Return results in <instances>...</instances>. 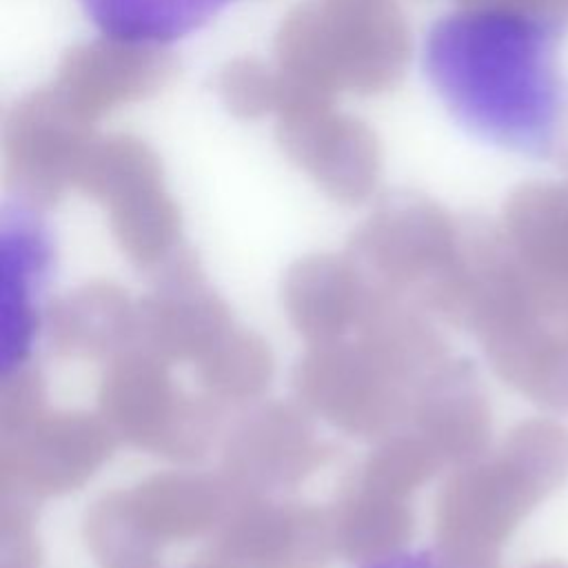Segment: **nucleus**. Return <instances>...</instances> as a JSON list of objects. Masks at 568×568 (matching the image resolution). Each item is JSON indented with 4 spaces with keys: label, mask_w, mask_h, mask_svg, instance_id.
Masks as SVG:
<instances>
[{
    "label": "nucleus",
    "mask_w": 568,
    "mask_h": 568,
    "mask_svg": "<svg viewBox=\"0 0 568 568\" xmlns=\"http://www.w3.org/2000/svg\"><path fill=\"white\" fill-rule=\"evenodd\" d=\"M335 552L348 561L375 564L402 550L413 532L408 499L353 484L328 510Z\"/></svg>",
    "instance_id": "f8f14e48"
},
{
    "label": "nucleus",
    "mask_w": 568,
    "mask_h": 568,
    "mask_svg": "<svg viewBox=\"0 0 568 568\" xmlns=\"http://www.w3.org/2000/svg\"><path fill=\"white\" fill-rule=\"evenodd\" d=\"M0 568H38L31 499L4 495L0 506Z\"/></svg>",
    "instance_id": "f3484780"
},
{
    "label": "nucleus",
    "mask_w": 568,
    "mask_h": 568,
    "mask_svg": "<svg viewBox=\"0 0 568 568\" xmlns=\"http://www.w3.org/2000/svg\"><path fill=\"white\" fill-rule=\"evenodd\" d=\"M331 448L308 417L288 404H266L242 417L224 439L226 481L244 495H268L304 481Z\"/></svg>",
    "instance_id": "423d86ee"
},
{
    "label": "nucleus",
    "mask_w": 568,
    "mask_h": 568,
    "mask_svg": "<svg viewBox=\"0 0 568 568\" xmlns=\"http://www.w3.org/2000/svg\"><path fill=\"white\" fill-rule=\"evenodd\" d=\"M235 495L224 475L202 473H162L122 490L131 517L158 548L215 532Z\"/></svg>",
    "instance_id": "1a4fd4ad"
},
{
    "label": "nucleus",
    "mask_w": 568,
    "mask_h": 568,
    "mask_svg": "<svg viewBox=\"0 0 568 568\" xmlns=\"http://www.w3.org/2000/svg\"><path fill=\"white\" fill-rule=\"evenodd\" d=\"M566 24L519 4H468L433 20L422 71L453 122L473 140L548 160L568 118Z\"/></svg>",
    "instance_id": "f257e3e1"
},
{
    "label": "nucleus",
    "mask_w": 568,
    "mask_h": 568,
    "mask_svg": "<svg viewBox=\"0 0 568 568\" xmlns=\"http://www.w3.org/2000/svg\"><path fill=\"white\" fill-rule=\"evenodd\" d=\"M186 568H237V566H233V564H229L220 557H213L209 561H200V564H193V566H186Z\"/></svg>",
    "instance_id": "aec40b11"
},
{
    "label": "nucleus",
    "mask_w": 568,
    "mask_h": 568,
    "mask_svg": "<svg viewBox=\"0 0 568 568\" xmlns=\"http://www.w3.org/2000/svg\"><path fill=\"white\" fill-rule=\"evenodd\" d=\"M231 313L191 262L171 266L138 302V339L164 362L197 364L229 331Z\"/></svg>",
    "instance_id": "0eeeda50"
},
{
    "label": "nucleus",
    "mask_w": 568,
    "mask_h": 568,
    "mask_svg": "<svg viewBox=\"0 0 568 568\" xmlns=\"http://www.w3.org/2000/svg\"><path fill=\"white\" fill-rule=\"evenodd\" d=\"M51 264V237L27 202L2 213L0 222V362L2 375L22 366L38 326L36 295Z\"/></svg>",
    "instance_id": "6e6552de"
},
{
    "label": "nucleus",
    "mask_w": 568,
    "mask_h": 568,
    "mask_svg": "<svg viewBox=\"0 0 568 568\" xmlns=\"http://www.w3.org/2000/svg\"><path fill=\"white\" fill-rule=\"evenodd\" d=\"M422 382L359 335L313 344L293 373L311 413L348 435L382 439L408 422Z\"/></svg>",
    "instance_id": "f03ea898"
},
{
    "label": "nucleus",
    "mask_w": 568,
    "mask_h": 568,
    "mask_svg": "<svg viewBox=\"0 0 568 568\" xmlns=\"http://www.w3.org/2000/svg\"><path fill=\"white\" fill-rule=\"evenodd\" d=\"M215 557L237 568H324L335 552L328 510L237 493L215 528Z\"/></svg>",
    "instance_id": "39448f33"
},
{
    "label": "nucleus",
    "mask_w": 568,
    "mask_h": 568,
    "mask_svg": "<svg viewBox=\"0 0 568 568\" xmlns=\"http://www.w3.org/2000/svg\"><path fill=\"white\" fill-rule=\"evenodd\" d=\"M47 339L62 357H115L135 346L138 304L115 284H87L51 304Z\"/></svg>",
    "instance_id": "9b49d317"
},
{
    "label": "nucleus",
    "mask_w": 568,
    "mask_h": 568,
    "mask_svg": "<svg viewBox=\"0 0 568 568\" xmlns=\"http://www.w3.org/2000/svg\"><path fill=\"white\" fill-rule=\"evenodd\" d=\"M195 375L213 399H251L271 382L273 357L268 344L235 326L195 364Z\"/></svg>",
    "instance_id": "4468645a"
},
{
    "label": "nucleus",
    "mask_w": 568,
    "mask_h": 568,
    "mask_svg": "<svg viewBox=\"0 0 568 568\" xmlns=\"http://www.w3.org/2000/svg\"><path fill=\"white\" fill-rule=\"evenodd\" d=\"M439 455L413 430L390 433L371 453L357 473V481L375 490L408 499L435 470Z\"/></svg>",
    "instance_id": "dca6fc26"
},
{
    "label": "nucleus",
    "mask_w": 568,
    "mask_h": 568,
    "mask_svg": "<svg viewBox=\"0 0 568 568\" xmlns=\"http://www.w3.org/2000/svg\"><path fill=\"white\" fill-rule=\"evenodd\" d=\"M375 282L342 260L313 257L295 264L282 284V302L295 331L313 344L348 337L364 317Z\"/></svg>",
    "instance_id": "9d476101"
},
{
    "label": "nucleus",
    "mask_w": 568,
    "mask_h": 568,
    "mask_svg": "<svg viewBox=\"0 0 568 568\" xmlns=\"http://www.w3.org/2000/svg\"><path fill=\"white\" fill-rule=\"evenodd\" d=\"M115 435L87 413L42 415L27 428L2 435L0 488L27 499L80 488L111 455Z\"/></svg>",
    "instance_id": "20e7f679"
},
{
    "label": "nucleus",
    "mask_w": 568,
    "mask_h": 568,
    "mask_svg": "<svg viewBox=\"0 0 568 568\" xmlns=\"http://www.w3.org/2000/svg\"><path fill=\"white\" fill-rule=\"evenodd\" d=\"M42 379L33 368L20 366L2 375L0 393V430L2 435L18 433L44 415Z\"/></svg>",
    "instance_id": "a211bd4d"
},
{
    "label": "nucleus",
    "mask_w": 568,
    "mask_h": 568,
    "mask_svg": "<svg viewBox=\"0 0 568 568\" xmlns=\"http://www.w3.org/2000/svg\"><path fill=\"white\" fill-rule=\"evenodd\" d=\"M98 399L115 439L173 462L204 457L217 428L213 397L180 390L169 362L138 346L109 359Z\"/></svg>",
    "instance_id": "7ed1b4c3"
},
{
    "label": "nucleus",
    "mask_w": 568,
    "mask_h": 568,
    "mask_svg": "<svg viewBox=\"0 0 568 568\" xmlns=\"http://www.w3.org/2000/svg\"><path fill=\"white\" fill-rule=\"evenodd\" d=\"M233 0H80L87 18L109 40L158 47L209 24Z\"/></svg>",
    "instance_id": "ddd939ff"
},
{
    "label": "nucleus",
    "mask_w": 568,
    "mask_h": 568,
    "mask_svg": "<svg viewBox=\"0 0 568 568\" xmlns=\"http://www.w3.org/2000/svg\"><path fill=\"white\" fill-rule=\"evenodd\" d=\"M366 568H477V561L473 559H459L453 555H446L442 550L437 552H417V555H393L388 559L366 564Z\"/></svg>",
    "instance_id": "6ab92c4d"
},
{
    "label": "nucleus",
    "mask_w": 568,
    "mask_h": 568,
    "mask_svg": "<svg viewBox=\"0 0 568 568\" xmlns=\"http://www.w3.org/2000/svg\"><path fill=\"white\" fill-rule=\"evenodd\" d=\"M89 552L102 568H158V548L131 517L122 490L100 497L84 517Z\"/></svg>",
    "instance_id": "2eb2a0df"
}]
</instances>
